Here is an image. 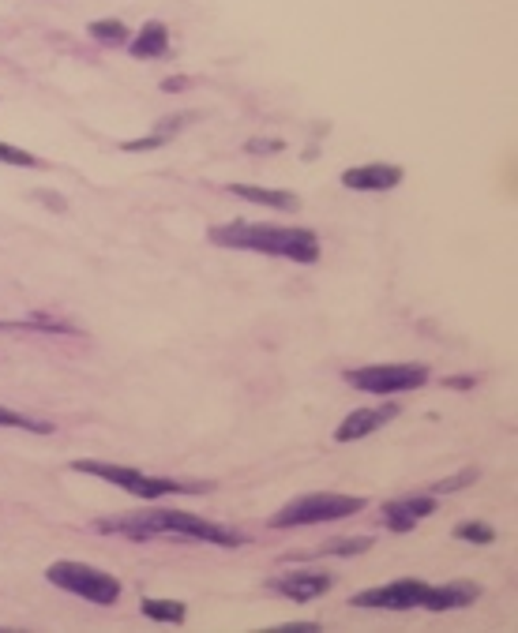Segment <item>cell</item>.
<instances>
[{"instance_id": "1", "label": "cell", "mask_w": 518, "mask_h": 633, "mask_svg": "<svg viewBox=\"0 0 518 633\" xmlns=\"http://www.w3.org/2000/svg\"><path fill=\"white\" fill-rule=\"evenodd\" d=\"M211 240L218 247H241L259 251V256H278L294 263H316L320 259V237L312 229H282V225H256V221H230L215 225Z\"/></svg>"}, {"instance_id": "2", "label": "cell", "mask_w": 518, "mask_h": 633, "mask_svg": "<svg viewBox=\"0 0 518 633\" xmlns=\"http://www.w3.org/2000/svg\"><path fill=\"white\" fill-rule=\"evenodd\" d=\"M98 533H120L128 540H151L158 533H173V536H189V540H203V543H218V547H241L244 536L225 529V525L203 521L196 514L184 510H147L136 517H106L98 521Z\"/></svg>"}, {"instance_id": "3", "label": "cell", "mask_w": 518, "mask_h": 633, "mask_svg": "<svg viewBox=\"0 0 518 633\" xmlns=\"http://www.w3.org/2000/svg\"><path fill=\"white\" fill-rule=\"evenodd\" d=\"M72 473H83V476H98L113 483V488L128 491L136 499H162V495H199V491H211V483H189V480H170V476H143L128 465H110V461H91V457H79L72 461Z\"/></svg>"}, {"instance_id": "4", "label": "cell", "mask_w": 518, "mask_h": 633, "mask_svg": "<svg viewBox=\"0 0 518 633\" xmlns=\"http://www.w3.org/2000/svg\"><path fill=\"white\" fill-rule=\"evenodd\" d=\"M368 499L361 495H335V491H316L285 502L271 517V529H304V525H323V521H342L349 514L364 510Z\"/></svg>"}, {"instance_id": "5", "label": "cell", "mask_w": 518, "mask_h": 633, "mask_svg": "<svg viewBox=\"0 0 518 633\" xmlns=\"http://www.w3.org/2000/svg\"><path fill=\"white\" fill-rule=\"evenodd\" d=\"M46 577H49V585L65 588L72 596L91 600L98 607H113L120 600V581L113 574H106V569L87 566V562H53L46 569Z\"/></svg>"}, {"instance_id": "6", "label": "cell", "mask_w": 518, "mask_h": 633, "mask_svg": "<svg viewBox=\"0 0 518 633\" xmlns=\"http://www.w3.org/2000/svg\"><path fill=\"white\" fill-rule=\"evenodd\" d=\"M346 383L361 390V394H406L428 383V368L425 364H368V368H349Z\"/></svg>"}, {"instance_id": "7", "label": "cell", "mask_w": 518, "mask_h": 633, "mask_svg": "<svg viewBox=\"0 0 518 633\" xmlns=\"http://www.w3.org/2000/svg\"><path fill=\"white\" fill-rule=\"evenodd\" d=\"M428 596V585L417 581V577H402V581H391V585H380V588H368V593H357L354 607H383V611H413L421 607Z\"/></svg>"}, {"instance_id": "8", "label": "cell", "mask_w": 518, "mask_h": 633, "mask_svg": "<svg viewBox=\"0 0 518 633\" xmlns=\"http://www.w3.org/2000/svg\"><path fill=\"white\" fill-rule=\"evenodd\" d=\"M330 585H335V577L320 574V569H297V574H282V577L271 581L275 593H282L285 600H294V603L320 600L323 593H330Z\"/></svg>"}, {"instance_id": "9", "label": "cell", "mask_w": 518, "mask_h": 633, "mask_svg": "<svg viewBox=\"0 0 518 633\" xmlns=\"http://www.w3.org/2000/svg\"><path fill=\"white\" fill-rule=\"evenodd\" d=\"M342 184L349 192H391V187L402 184V169L399 165H383V161H368V165H354L342 173Z\"/></svg>"}, {"instance_id": "10", "label": "cell", "mask_w": 518, "mask_h": 633, "mask_svg": "<svg viewBox=\"0 0 518 633\" xmlns=\"http://www.w3.org/2000/svg\"><path fill=\"white\" fill-rule=\"evenodd\" d=\"M436 514V499L432 495H409V499H395L383 506V525L391 533H409L417 521Z\"/></svg>"}, {"instance_id": "11", "label": "cell", "mask_w": 518, "mask_h": 633, "mask_svg": "<svg viewBox=\"0 0 518 633\" xmlns=\"http://www.w3.org/2000/svg\"><path fill=\"white\" fill-rule=\"evenodd\" d=\"M395 416H399L395 401H391V405H376V409H357L335 428V442H357V438H364L372 431H380L383 424H391Z\"/></svg>"}, {"instance_id": "12", "label": "cell", "mask_w": 518, "mask_h": 633, "mask_svg": "<svg viewBox=\"0 0 518 633\" xmlns=\"http://www.w3.org/2000/svg\"><path fill=\"white\" fill-rule=\"evenodd\" d=\"M478 596H481V585H473V581H451L443 588L428 585V596L421 607L425 611H454V607H470Z\"/></svg>"}, {"instance_id": "13", "label": "cell", "mask_w": 518, "mask_h": 633, "mask_svg": "<svg viewBox=\"0 0 518 633\" xmlns=\"http://www.w3.org/2000/svg\"><path fill=\"white\" fill-rule=\"evenodd\" d=\"M230 192L237 199H248V203H259V206H271V210H297L301 199L294 192H275V187H252V184H233Z\"/></svg>"}, {"instance_id": "14", "label": "cell", "mask_w": 518, "mask_h": 633, "mask_svg": "<svg viewBox=\"0 0 518 633\" xmlns=\"http://www.w3.org/2000/svg\"><path fill=\"white\" fill-rule=\"evenodd\" d=\"M132 56L139 60H151V56H165V49H170V27L165 23H147L136 38H132Z\"/></svg>"}, {"instance_id": "15", "label": "cell", "mask_w": 518, "mask_h": 633, "mask_svg": "<svg viewBox=\"0 0 518 633\" xmlns=\"http://www.w3.org/2000/svg\"><path fill=\"white\" fill-rule=\"evenodd\" d=\"M139 611L147 615L151 622H184V603H177V600H143L139 603Z\"/></svg>"}, {"instance_id": "16", "label": "cell", "mask_w": 518, "mask_h": 633, "mask_svg": "<svg viewBox=\"0 0 518 633\" xmlns=\"http://www.w3.org/2000/svg\"><path fill=\"white\" fill-rule=\"evenodd\" d=\"M372 540L368 536H357V540H338V543H323L316 551H301V555H285V559H320V555H357V551H368Z\"/></svg>"}, {"instance_id": "17", "label": "cell", "mask_w": 518, "mask_h": 633, "mask_svg": "<svg viewBox=\"0 0 518 633\" xmlns=\"http://www.w3.org/2000/svg\"><path fill=\"white\" fill-rule=\"evenodd\" d=\"M0 428H15V431H34V435H49L53 424L49 420H34V416H23L15 409H4L0 405Z\"/></svg>"}, {"instance_id": "18", "label": "cell", "mask_w": 518, "mask_h": 633, "mask_svg": "<svg viewBox=\"0 0 518 633\" xmlns=\"http://www.w3.org/2000/svg\"><path fill=\"white\" fill-rule=\"evenodd\" d=\"M454 540H462V543H492L496 540V529L485 521H459L454 525Z\"/></svg>"}, {"instance_id": "19", "label": "cell", "mask_w": 518, "mask_h": 633, "mask_svg": "<svg viewBox=\"0 0 518 633\" xmlns=\"http://www.w3.org/2000/svg\"><path fill=\"white\" fill-rule=\"evenodd\" d=\"M91 38L113 41V46H124V41H128V27H124L120 19H94V23H91Z\"/></svg>"}, {"instance_id": "20", "label": "cell", "mask_w": 518, "mask_h": 633, "mask_svg": "<svg viewBox=\"0 0 518 633\" xmlns=\"http://www.w3.org/2000/svg\"><path fill=\"white\" fill-rule=\"evenodd\" d=\"M0 161H4V165H23V169L38 165V158H34V154L19 151V146H12V143H0Z\"/></svg>"}, {"instance_id": "21", "label": "cell", "mask_w": 518, "mask_h": 633, "mask_svg": "<svg viewBox=\"0 0 518 633\" xmlns=\"http://www.w3.org/2000/svg\"><path fill=\"white\" fill-rule=\"evenodd\" d=\"M473 480H478V473H473V469H466V473H459V476H451V480H443V483H436V491H459V488H470V483Z\"/></svg>"}, {"instance_id": "22", "label": "cell", "mask_w": 518, "mask_h": 633, "mask_svg": "<svg viewBox=\"0 0 518 633\" xmlns=\"http://www.w3.org/2000/svg\"><path fill=\"white\" fill-rule=\"evenodd\" d=\"M248 151H252V154H275V151H282V143L278 139H252V143H248Z\"/></svg>"}, {"instance_id": "23", "label": "cell", "mask_w": 518, "mask_h": 633, "mask_svg": "<svg viewBox=\"0 0 518 633\" xmlns=\"http://www.w3.org/2000/svg\"><path fill=\"white\" fill-rule=\"evenodd\" d=\"M316 622H294V626H275L271 633H316Z\"/></svg>"}, {"instance_id": "24", "label": "cell", "mask_w": 518, "mask_h": 633, "mask_svg": "<svg viewBox=\"0 0 518 633\" xmlns=\"http://www.w3.org/2000/svg\"><path fill=\"white\" fill-rule=\"evenodd\" d=\"M447 386H473V378L462 375V378H447Z\"/></svg>"}]
</instances>
